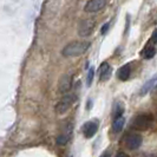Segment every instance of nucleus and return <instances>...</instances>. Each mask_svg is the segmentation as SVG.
Instances as JSON below:
<instances>
[{"label":"nucleus","instance_id":"obj_1","mask_svg":"<svg viewBox=\"0 0 157 157\" xmlns=\"http://www.w3.org/2000/svg\"><path fill=\"white\" fill-rule=\"evenodd\" d=\"M90 46L91 44L89 41H72L64 47L62 53L64 57H78L85 53Z\"/></svg>","mask_w":157,"mask_h":157},{"label":"nucleus","instance_id":"obj_2","mask_svg":"<svg viewBox=\"0 0 157 157\" xmlns=\"http://www.w3.org/2000/svg\"><path fill=\"white\" fill-rule=\"evenodd\" d=\"M75 102V96L73 94H65L63 98L57 103L56 105V112L58 115H64L67 111L70 110V108L72 106V104Z\"/></svg>","mask_w":157,"mask_h":157},{"label":"nucleus","instance_id":"obj_3","mask_svg":"<svg viewBox=\"0 0 157 157\" xmlns=\"http://www.w3.org/2000/svg\"><path fill=\"white\" fill-rule=\"evenodd\" d=\"M151 124H152V116L150 115H140L132 122V126L137 130H148Z\"/></svg>","mask_w":157,"mask_h":157},{"label":"nucleus","instance_id":"obj_4","mask_svg":"<svg viewBox=\"0 0 157 157\" xmlns=\"http://www.w3.org/2000/svg\"><path fill=\"white\" fill-rule=\"evenodd\" d=\"M96 29L94 19H85L82 20L78 26V34L80 37H89Z\"/></svg>","mask_w":157,"mask_h":157},{"label":"nucleus","instance_id":"obj_5","mask_svg":"<svg viewBox=\"0 0 157 157\" xmlns=\"http://www.w3.org/2000/svg\"><path fill=\"white\" fill-rule=\"evenodd\" d=\"M106 1L108 0H89L84 6V11L87 13H96L106 5Z\"/></svg>","mask_w":157,"mask_h":157},{"label":"nucleus","instance_id":"obj_6","mask_svg":"<svg viewBox=\"0 0 157 157\" xmlns=\"http://www.w3.org/2000/svg\"><path fill=\"white\" fill-rule=\"evenodd\" d=\"M71 86H72V77H71V75H63L59 79V83H58L59 94H67V92L71 90Z\"/></svg>","mask_w":157,"mask_h":157},{"label":"nucleus","instance_id":"obj_7","mask_svg":"<svg viewBox=\"0 0 157 157\" xmlns=\"http://www.w3.org/2000/svg\"><path fill=\"white\" fill-rule=\"evenodd\" d=\"M71 136H72V124H71V123H67V124L63 128L62 134L57 137L56 142H57L58 145H65L66 143H69Z\"/></svg>","mask_w":157,"mask_h":157},{"label":"nucleus","instance_id":"obj_8","mask_svg":"<svg viewBox=\"0 0 157 157\" xmlns=\"http://www.w3.org/2000/svg\"><path fill=\"white\" fill-rule=\"evenodd\" d=\"M142 137L137 134H130L125 137V145L126 148L131 150H136L141 147Z\"/></svg>","mask_w":157,"mask_h":157},{"label":"nucleus","instance_id":"obj_9","mask_svg":"<svg viewBox=\"0 0 157 157\" xmlns=\"http://www.w3.org/2000/svg\"><path fill=\"white\" fill-rule=\"evenodd\" d=\"M156 52H157L156 45L150 40L149 43L144 46V48L142 50L141 56L144 58V59H151V58H154V57H155Z\"/></svg>","mask_w":157,"mask_h":157},{"label":"nucleus","instance_id":"obj_10","mask_svg":"<svg viewBox=\"0 0 157 157\" xmlns=\"http://www.w3.org/2000/svg\"><path fill=\"white\" fill-rule=\"evenodd\" d=\"M98 130V122H87L83 125V134L86 138H91Z\"/></svg>","mask_w":157,"mask_h":157},{"label":"nucleus","instance_id":"obj_11","mask_svg":"<svg viewBox=\"0 0 157 157\" xmlns=\"http://www.w3.org/2000/svg\"><path fill=\"white\" fill-rule=\"evenodd\" d=\"M156 87H157V75H155L154 77H151V78L142 86L140 94H141V96H145L147 94H149L150 91L155 90Z\"/></svg>","mask_w":157,"mask_h":157},{"label":"nucleus","instance_id":"obj_12","mask_svg":"<svg viewBox=\"0 0 157 157\" xmlns=\"http://www.w3.org/2000/svg\"><path fill=\"white\" fill-rule=\"evenodd\" d=\"M111 66L109 65L108 62H104V63L101 64L99 66V79L101 82H106L108 79L111 77Z\"/></svg>","mask_w":157,"mask_h":157},{"label":"nucleus","instance_id":"obj_13","mask_svg":"<svg viewBox=\"0 0 157 157\" xmlns=\"http://www.w3.org/2000/svg\"><path fill=\"white\" fill-rule=\"evenodd\" d=\"M130 73H131V66H130V64H125V65H123V66H121L118 69L117 77L119 80L125 82L130 77Z\"/></svg>","mask_w":157,"mask_h":157},{"label":"nucleus","instance_id":"obj_14","mask_svg":"<svg viewBox=\"0 0 157 157\" xmlns=\"http://www.w3.org/2000/svg\"><path fill=\"white\" fill-rule=\"evenodd\" d=\"M124 124H125V118L123 117V116L119 118H116V119L113 121V125H112L113 132H119V131H122Z\"/></svg>","mask_w":157,"mask_h":157},{"label":"nucleus","instance_id":"obj_15","mask_svg":"<svg viewBox=\"0 0 157 157\" xmlns=\"http://www.w3.org/2000/svg\"><path fill=\"white\" fill-rule=\"evenodd\" d=\"M123 112H124V106H123V104L117 103V104L115 105V108H113V117H115V119L122 117V116H123Z\"/></svg>","mask_w":157,"mask_h":157},{"label":"nucleus","instance_id":"obj_16","mask_svg":"<svg viewBox=\"0 0 157 157\" xmlns=\"http://www.w3.org/2000/svg\"><path fill=\"white\" fill-rule=\"evenodd\" d=\"M94 76V67H90V69H89V72H87V77H86V85L87 86H90V85L92 84Z\"/></svg>","mask_w":157,"mask_h":157},{"label":"nucleus","instance_id":"obj_17","mask_svg":"<svg viewBox=\"0 0 157 157\" xmlns=\"http://www.w3.org/2000/svg\"><path fill=\"white\" fill-rule=\"evenodd\" d=\"M109 27H110V23H106L105 25H103L102 31H101L102 36H104V34H106V33H108V30H109Z\"/></svg>","mask_w":157,"mask_h":157},{"label":"nucleus","instance_id":"obj_18","mask_svg":"<svg viewBox=\"0 0 157 157\" xmlns=\"http://www.w3.org/2000/svg\"><path fill=\"white\" fill-rule=\"evenodd\" d=\"M151 41L155 44V45H157V29L155 30V31L152 32V36H151Z\"/></svg>","mask_w":157,"mask_h":157},{"label":"nucleus","instance_id":"obj_19","mask_svg":"<svg viewBox=\"0 0 157 157\" xmlns=\"http://www.w3.org/2000/svg\"><path fill=\"white\" fill-rule=\"evenodd\" d=\"M115 157H129V156L126 155L125 152H118V154Z\"/></svg>","mask_w":157,"mask_h":157},{"label":"nucleus","instance_id":"obj_20","mask_svg":"<svg viewBox=\"0 0 157 157\" xmlns=\"http://www.w3.org/2000/svg\"><path fill=\"white\" fill-rule=\"evenodd\" d=\"M101 157H109V154H108V152H106V154H103Z\"/></svg>","mask_w":157,"mask_h":157},{"label":"nucleus","instance_id":"obj_21","mask_svg":"<svg viewBox=\"0 0 157 157\" xmlns=\"http://www.w3.org/2000/svg\"><path fill=\"white\" fill-rule=\"evenodd\" d=\"M154 157H157V156H154Z\"/></svg>","mask_w":157,"mask_h":157}]
</instances>
